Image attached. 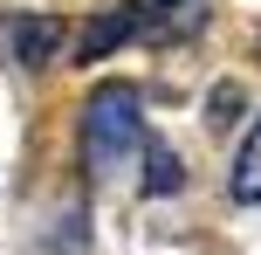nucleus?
<instances>
[{
    "label": "nucleus",
    "mask_w": 261,
    "mask_h": 255,
    "mask_svg": "<svg viewBox=\"0 0 261 255\" xmlns=\"http://www.w3.org/2000/svg\"><path fill=\"white\" fill-rule=\"evenodd\" d=\"M179 159H172V145H158V138H144V193H179Z\"/></svg>",
    "instance_id": "423d86ee"
},
{
    "label": "nucleus",
    "mask_w": 261,
    "mask_h": 255,
    "mask_svg": "<svg viewBox=\"0 0 261 255\" xmlns=\"http://www.w3.org/2000/svg\"><path fill=\"white\" fill-rule=\"evenodd\" d=\"M7 49H14L21 69H48L55 49H62V21H55V14H21L14 35H7Z\"/></svg>",
    "instance_id": "20e7f679"
},
{
    "label": "nucleus",
    "mask_w": 261,
    "mask_h": 255,
    "mask_svg": "<svg viewBox=\"0 0 261 255\" xmlns=\"http://www.w3.org/2000/svg\"><path fill=\"white\" fill-rule=\"evenodd\" d=\"M138 35V0H117V7H103L90 28L76 35V62H103L117 41H130Z\"/></svg>",
    "instance_id": "7ed1b4c3"
},
{
    "label": "nucleus",
    "mask_w": 261,
    "mask_h": 255,
    "mask_svg": "<svg viewBox=\"0 0 261 255\" xmlns=\"http://www.w3.org/2000/svg\"><path fill=\"white\" fill-rule=\"evenodd\" d=\"M206 21V0H138V35L144 41H186Z\"/></svg>",
    "instance_id": "f03ea898"
},
{
    "label": "nucleus",
    "mask_w": 261,
    "mask_h": 255,
    "mask_svg": "<svg viewBox=\"0 0 261 255\" xmlns=\"http://www.w3.org/2000/svg\"><path fill=\"white\" fill-rule=\"evenodd\" d=\"M234 104H241V90H234V83H220V90H213V110H206V118H213V124H234Z\"/></svg>",
    "instance_id": "0eeeda50"
},
{
    "label": "nucleus",
    "mask_w": 261,
    "mask_h": 255,
    "mask_svg": "<svg viewBox=\"0 0 261 255\" xmlns=\"http://www.w3.org/2000/svg\"><path fill=\"white\" fill-rule=\"evenodd\" d=\"M227 187H234V200H261V124L248 131V145H241V159H234V173H227Z\"/></svg>",
    "instance_id": "39448f33"
},
{
    "label": "nucleus",
    "mask_w": 261,
    "mask_h": 255,
    "mask_svg": "<svg viewBox=\"0 0 261 255\" xmlns=\"http://www.w3.org/2000/svg\"><path fill=\"white\" fill-rule=\"evenodd\" d=\"M144 145V97L138 83H96L83 104V159L96 179H117L130 152Z\"/></svg>",
    "instance_id": "f257e3e1"
}]
</instances>
